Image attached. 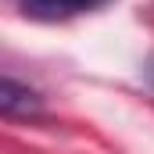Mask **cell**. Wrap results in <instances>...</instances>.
Listing matches in <instances>:
<instances>
[{
	"mask_svg": "<svg viewBox=\"0 0 154 154\" xmlns=\"http://www.w3.org/2000/svg\"><path fill=\"white\" fill-rule=\"evenodd\" d=\"M104 0H22V11L39 22H57V18H75L86 11H97Z\"/></svg>",
	"mask_w": 154,
	"mask_h": 154,
	"instance_id": "6da1fadb",
	"label": "cell"
},
{
	"mask_svg": "<svg viewBox=\"0 0 154 154\" xmlns=\"http://www.w3.org/2000/svg\"><path fill=\"white\" fill-rule=\"evenodd\" d=\"M0 111L7 118H29L39 111V93L22 86L14 75H4V82H0Z\"/></svg>",
	"mask_w": 154,
	"mask_h": 154,
	"instance_id": "7a4b0ae2",
	"label": "cell"
}]
</instances>
